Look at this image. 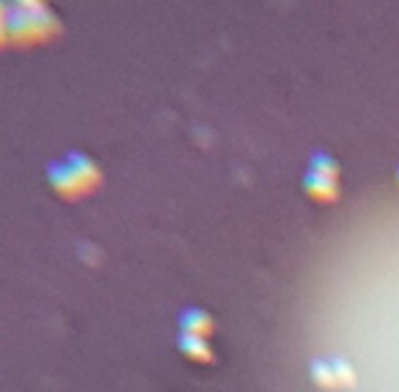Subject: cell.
Listing matches in <instances>:
<instances>
[{
  "label": "cell",
  "mask_w": 399,
  "mask_h": 392,
  "mask_svg": "<svg viewBox=\"0 0 399 392\" xmlns=\"http://www.w3.org/2000/svg\"><path fill=\"white\" fill-rule=\"evenodd\" d=\"M5 10L7 5H0V47L7 43V26H5Z\"/></svg>",
  "instance_id": "9"
},
{
  "label": "cell",
  "mask_w": 399,
  "mask_h": 392,
  "mask_svg": "<svg viewBox=\"0 0 399 392\" xmlns=\"http://www.w3.org/2000/svg\"><path fill=\"white\" fill-rule=\"evenodd\" d=\"M310 172L322 174V177L333 179V181H338V174H341L336 160H333L331 155H326V153H315L313 155V160H310Z\"/></svg>",
  "instance_id": "8"
},
{
  "label": "cell",
  "mask_w": 399,
  "mask_h": 392,
  "mask_svg": "<svg viewBox=\"0 0 399 392\" xmlns=\"http://www.w3.org/2000/svg\"><path fill=\"white\" fill-rule=\"evenodd\" d=\"M66 163H68L71 167H73V172L80 177V181L85 183V188H87V190H92V188L101 181V172H99V167L94 165V160H92V158H87L85 153H78V150H73V153H68Z\"/></svg>",
  "instance_id": "6"
},
{
  "label": "cell",
  "mask_w": 399,
  "mask_h": 392,
  "mask_svg": "<svg viewBox=\"0 0 399 392\" xmlns=\"http://www.w3.org/2000/svg\"><path fill=\"white\" fill-rule=\"evenodd\" d=\"M179 329H181V336L207 339V336H212L214 322H212V317L204 313V310L190 308V310H186V313L179 317Z\"/></svg>",
  "instance_id": "5"
},
{
  "label": "cell",
  "mask_w": 399,
  "mask_h": 392,
  "mask_svg": "<svg viewBox=\"0 0 399 392\" xmlns=\"http://www.w3.org/2000/svg\"><path fill=\"white\" fill-rule=\"evenodd\" d=\"M47 179H50L52 188L57 190L59 195L68 197V200H76L80 195L90 193L68 163H59V160L50 163V167H47Z\"/></svg>",
  "instance_id": "3"
},
{
  "label": "cell",
  "mask_w": 399,
  "mask_h": 392,
  "mask_svg": "<svg viewBox=\"0 0 399 392\" xmlns=\"http://www.w3.org/2000/svg\"><path fill=\"white\" fill-rule=\"evenodd\" d=\"M303 188H306V193L315 200V202H336L338 200V181L333 179H326L322 174H315V172H308L306 177H303Z\"/></svg>",
  "instance_id": "4"
},
{
  "label": "cell",
  "mask_w": 399,
  "mask_h": 392,
  "mask_svg": "<svg viewBox=\"0 0 399 392\" xmlns=\"http://www.w3.org/2000/svg\"><path fill=\"white\" fill-rule=\"evenodd\" d=\"M179 350L188 359H193V362H200V364H209L214 359L209 343L204 339H195V336H179Z\"/></svg>",
  "instance_id": "7"
},
{
  "label": "cell",
  "mask_w": 399,
  "mask_h": 392,
  "mask_svg": "<svg viewBox=\"0 0 399 392\" xmlns=\"http://www.w3.org/2000/svg\"><path fill=\"white\" fill-rule=\"evenodd\" d=\"M397 179H399V170H397Z\"/></svg>",
  "instance_id": "10"
},
{
  "label": "cell",
  "mask_w": 399,
  "mask_h": 392,
  "mask_svg": "<svg viewBox=\"0 0 399 392\" xmlns=\"http://www.w3.org/2000/svg\"><path fill=\"white\" fill-rule=\"evenodd\" d=\"M313 381L324 390H338V388H355V371L346 359L331 357V359H317L313 362Z\"/></svg>",
  "instance_id": "2"
},
{
  "label": "cell",
  "mask_w": 399,
  "mask_h": 392,
  "mask_svg": "<svg viewBox=\"0 0 399 392\" xmlns=\"http://www.w3.org/2000/svg\"><path fill=\"white\" fill-rule=\"evenodd\" d=\"M7 40L14 45H33L59 33V19L43 3H14L5 10Z\"/></svg>",
  "instance_id": "1"
}]
</instances>
